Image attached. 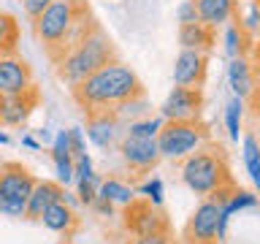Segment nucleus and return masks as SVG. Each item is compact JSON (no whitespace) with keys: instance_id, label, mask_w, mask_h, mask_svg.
<instances>
[{"instance_id":"26","label":"nucleus","mask_w":260,"mask_h":244,"mask_svg":"<svg viewBox=\"0 0 260 244\" xmlns=\"http://www.w3.org/2000/svg\"><path fill=\"white\" fill-rule=\"evenodd\" d=\"M255 206H257V195L252 190H233L228 195V201L222 203V209L228 215H236V211H241V209H255Z\"/></svg>"},{"instance_id":"35","label":"nucleus","mask_w":260,"mask_h":244,"mask_svg":"<svg viewBox=\"0 0 260 244\" xmlns=\"http://www.w3.org/2000/svg\"><path fill=\"white\" fill-rule=\"evenodd\" d=\"M239 27L247 33V36H252V33L257 30V6H255V3H249L247 14H244V19H239Z\"/></svg>"},{"instance_id":"30","label":"nucleus","mask_w":260,"mask_h":244,"mask_svg":"<svg viewBox=\"0 0 260 244\" xmlns=\"http://www.w3.org/2000/svg\"><path fill=\"white\" fill-rule=\"evenodd\" d=\"M54 163V171H57V185L68 187L73 185V158L68 160H52Z\"/></svg>"},{"instance_id":"33","label":"nucleus","mask_w":260,"mask_h":244,"mask_svg":"<svg viewBox=\"0 0 260 244\" xmlns=\"http://www.w3.org/2000/svg\"><path fill=\"white\" fill-rule=\"evenodd\" d=\"M176 22H179V24H192V22H198V11H195L192 0H184V3L176 8Z\"/></svg>"},{"instance_id":"32","label":"nucleus","mask_w":260,"mask_h":244,"mask_svg":"<svg viewBox=\"0 0 260 244\" xmlns=\"http://www.w3.org/2000/svg\"><path fill=\"white\" fill-rule=\"evenodd\" d=\"M68 138H71V155H73V158H79V155L87 152L84 130H81V128H71V130H68Z\"/></svg>"},{"instance_id":"15","label":"nucleus","mask_w":260,"mask_h":244,"mask_svg":"<svg viewBox=\"0 0 260 244\" xmlns=\"http://www.w3.org/2000/svg\"><path fill=\"white\" fill-rule=\"evenodd\" d=\"M62 193H65V187L52 182V179H36V185H32V190L27 195V203H24V220L38 223L44 209H49L57 201H62Z\"/></svg>"},{"instance_id":"31","label":"nucleus","mask_w":260,"mask_h":244,"mask_svg":"<svg viewBox=\"0 0 260 244\" xmlns=\"http://www.w3.org/2000/svg\"><path fill=\"white\" fill-rule=\"evenodd\" d=\"M127 244H176L174 236L168 231H160V233H146V236H136V239H130Z\"/></svg>"},{"instance_id":"2","label":"nucleus","mask_w":260,"mask_h":244,"mask_svg":"<svg viewBox=\"0 0 260 244\" xmlns=\"http://www.w3.org/2000/svg\"><path fill=\"white\" fill-rule=\"evenodd\" d=\"M111 60H117V49H114L111 38L103 33V27L98 24L87 38H81L54 65H57V76L68 87H76L81 79H87L92 71H98L101 65L111 63Z\"/></svg>"},{"instance_id":"7","label":"nucleus","mask_w":260,"mask_h":244,"mask_svg":"<svg viewBox=\"0 0 260 244\" xmlns=\"http://www.w3.org/2000/svg\"><path fill=\"white\" fill-rule=\"evenodd\" d=\"M222 201L217 195H206L195 206L192 217L184 225V239L182 244H217V217Z\"/></svg>"},{"instance_id":"9","label":"nucleus","mask_w":260,"mask_h":244,"mask_svg":"<svg viewBox=\"0 0 260 244\" xmlns=\"http://www.w3.org/2000/svg\"><path fill=\"white\" fill-rule=\"evenodd\" d=\"M119 155L125 160V166L136 174H146L160 163V152H157V141L154 138H141V136H130L125 133L117 141Z\"/></svg>"},{"instance_id":"17","label":"nucleus","mask_w":260,"mask_h":244,"mask_svg":"<svg viewBox=\"0 0 260 244\" xmlns=\"http://www.w3.org/2000/svg\"><path fill=\"white\" fill-rule=\"evenodd\" d=\"M228 84H231L233 95L241 98V101L255 98V71H252L249 57H231V63H228Z\"/></svg>"},{"instance_id":"11","label":"nucleus","mask_w":260,"mask_h":244,"mask_svg":"<svg viewBox=\"0 0 260 244\" xmlns=\"http://www.w3.org/2000/svg\"><path fill=\"white\" fill-rule=\"evenodd\" d=\"M209 73V54L195 52V49H182L174 60V87H190L201 89Z\"/></svg>"},{"instance_id":"25","label":"nucleus","mask_w":260,"mask_h":244,"mask_svg":"<svg viewBox=\"0 0 260 244\" xmlns=\"http://www.w3.org/2000/svg\"><path fill=\"white\" fill-rule=\"evenodd\" d=\"M162 117H144V119H133L125 125V133L130 136H141V138H157L160 128H162Z\"/></svg>"},{"instance_id":"19","label":"nucleus","mask_w":260,"mask_h":244,"mask_svg":"<svg viewBox=\"0 0 260 244\" xmlns=\"http://www.w3.org/2000/svg\"><path fill=\"white\" fill-rule=\"evenodd\" d=\"M179 46L182 49H195V52H211L214 49V30L206 27L203 22L192 24H179Z\"/></svg>"},{"instance_id":"20","label":"nucleus","mask_w":260,"mask_h":244,"mask_svg":"<svg viewBox=\"0 0 260 244\" xmlns=\"http://www.w3.org/2000/svg\"><path fill=\"white\" fill-rule=\"evenodd\" d=\"M98 198L109 201L114 206H127V203L136 198V187H130L127 182H122L117 176L101 179V185H98Z\"/></svg>"},{"instance_id":"27","label":"nucleus","mask_w":260,"mask_h":244,"mask_svg":"<svg viewBox=\"0 0 260 244\" xmlns=\"http://www.w3.org/2000/svg\"><path fill=\"white\" fill-rule=\"evenodd\" d=\"M73 182H101V176L95 174V166H92V158L84 152L79 155V158H73Z\"/></svg>"},{"instance_id":"6","label":"nucleus","mask_w":260,"mask_h":244,"mask_svg":"<svg viewBox=\"0 0 260 244\" xmlns=\"http://www.w3.org/2000/svg\"><path fill=\"white\" fill-rule=\"evenodd\" d=\"M36 185V176L22 163H3L0 166V215L24 220V203Z\"/></svg>"},{"instance_id":"1","label":"nucleus","mask_w":260,"mask_h":244,"mask_svg":"<svg viewBox=\"0 0 260 244\" xmlns=\"http://www.w3.org/2000/svg\"><path fill=\"white\" fill-rule=\"evenodd\" d=\"M71 93L84 114L114 111L119 103L144 95V81L130 65H125L122 60H111L92 71L87 79H81L76 87H71Z\"/></svg>"},{"instance_id":"10","label":"nucleus","mask_w":260,"mask_h":244,"mask_svg":"<svg viewBox=\"0 0 260 244\" xmlns=\"http://www.w3.org/2000/svg\"><path fill=\"white\" fill-rule=\"evenodd\" d=\"M203 109V93L190 87H174L168 98L160 106V117L166 122H179V119H198Z\"/></svg>"},{"instance_id":"8","label":"nucleus","mask_w":260,"mask_h":244,"mask_svg":"<svg viewBox=\"0 0 260 244\" xmlns=\"http://www.w3.org/2000/svg\"><path fill=\"white\" fill-rule=\"evenodd\" d=\"M125 209V228L133 236H146V233H160V231H168V220L166 215H162L160 206H154V203H149L146 198H133L127 203Z\"/></svg>"},{"instance_id":"41","label":"nucleus","mask_w":260,"mask_h":244,"mask_svg":"<svg viewBox=\"0 0 260 244\" xmlns=\"http://www.w3.org/2000/svg\"><path fill=\"white\" fill-rule=\"evenodd\" d=\"M62 244H73V241H62Z\"/></svg>"},{"instance_id":"24","label":"nucleus","mask_w":260,"mask_h":244,"mask_svg":"<svg viewBox=\"0 0 260 244\" xmlns=\"http://www.w3.org/2000/svg\"><path fill=\"white\" fill-rule=\"evenodd\" d=\"M241 125H244V101L233 95L231 101H228V106H225V128H228L231 141H239Z\"/></svg>"},{"instance_id":"14","label":"nucleus","mask_w":260,"mask_h":244,"mask_svg":"<svg viewBox=\"0 0 260 244\" xmlns=\"http://www.w3.org/2000/svg\"><path fill=\"white\" fill-rule=\"evenodd\" d=\"M122 122L114 111H87V138L98 149H111L119 141Z\"/></svg>"},{"instance_id":"39","label":"nucleus","mask_w":260,"mask_h":244,"mask_svg":"<svg viewBox=\"0 0 260 244\" xmlns=\"http://www.w3.org/2000/svg\"><path fill=\"white\" fill-rule=\"evenodd\" d=\"M36 133H38V144H52V130L49 128H41Z\"/></svg>"},{"instance_id":"18","label":"nucleus","mask_w":260,"mask_h":244,"mask_svg":"<svg viewBox=\"0 0 260 244\" xmlns=\"http://www.w3.org/2000/svg\"><path fill=\"white\" fill-rule=\"evenodd\" d=\"M38 223H44V228H49L52 233L71 236L73 231H76V225H79V217H76V211H73L68 203L57 201L49 209H44V215H41Z\"/></svg>"},{"instance_id":"3","label":"nucleus","mask_w":260,"mask_h":244,"mask_svg":"<svg viewBox=\"0 0 260 244\" xmlns=\"http://www.w3.org/2000/svg\"><path fill=\"white\" fill-rule=\"evenodd\" d=\"M182 182L187 190H192L201 198H206V195H211L225 185H233L225 152L219 146L203 144L201 149H195L192 155L182 158Z\"/></svg>"},{"instance_id":"40","label":"nucleus","mask_w":260,"mask_h":244,"mask_svg":"<svg viewBox=\"0 0 260 244\" xmlns=\"http://www.w3.org/2000/svg\"><path fill=\"white\" fill-rule=\"evenodd\" d=\"M0 144H3V146H8V144H11V136H8L6 130H0Z\"/></svg>"},{"instance_id":"38","label":"nucleus","mask_w":260,"mask_h":244,"mask_svg":"<svg viewBox=\"0 0 260 244\" xmlns=\"http://www.w3.org/2000/svg\"><path fill=\"white\" fill-rule=\"evenodd\" d=\"M22 146H27L30 152H38V149H41L38 138H32V136H22Z\"/></svg>"},{"instance_id":"4","label":"nucleus","mask_w":260,"mask_h":244,"mask_svg":"<svg viewBox=\"0 0 260 244\" xmlns=\"http://www.w3.org/2000/svg\"><path fill=\"white\" fill-rule=\"evenodd\" d=\"M81 6H84V0H52V3L32 19V30H36L38 41L44 44L49 60H52L54 52L60 49L65 33L71 30V24L76 19Z\"/></svg>"},{"instance_id":"13","label":"nucleus","mask_w":260,"mask_h":244,"mask_svg":"<svg viewBox=\"0 0 260 244\" xmlns=\"http://www.w3.org/2000/svg\"><path fill=\"white\" fill-rule=\"evenodd\" d=\"M38 101H41L38 87H32L22 95H3L0 98V125H6V128L24 125L30 119V114L36 111Z\"/></svg>"},{"instance_id":"12","label":"nucleus","mask_w":260,"mask_h":244,"mask_svg":"<svg viewBox=\"0 0 260 244\" xmlns=\"http://www.w3.org/2000/svg\"><path fill=\"white\" fill-rule=\"evenodd\" d=\"M32 87H36L32 68L22 57L16 54L0 57V95H22Z\"/></svg>"},{"instance_id":"21","label":"nucleus","mask_w":260,"mask_h":244,"mask_svg":"<svg viewBox=\"0 0 260 244\" xmlns=\"http://www.w3.org/2000/svg\"><path fill=\"white\" fill-rule=\"evenodd\" d=\"M19 49V22L14 14L0 11V57L16 54Z\"/></svg>"},{"instance_id":"5","label":"nucleus","mask_w":260,"mask_h":244,"mask_svg":"<svg viewBox=\"0 0 260 244\" xmlns=\"http://www.w3.org/2000/svg\"><path fill=\"white\" fill-rule=\"evenodd\" d=\"M206 128L198 119H179V122H162L160 133H157V152L166 160H182L187 155H192L195 149H201L206 144Z\"/></svg>"},{"instance_id":"22","label":"nucleus","mask_w":260,"mask_h":244,"mask_svg":"<svg viewBox=\"0 0 260 244\" xmlns=\"http://www.w3.org/2000/svg\"><path fill=\"white\" fill-rule=\"evenodd\" d=\"M225 54L228 57H247L249 54V49H252V36H247L239 24L231 22V24H225Z\"/></svg>"},{"instance_id":"37","label":"nucleus","mask_w":260,"mask_h":244,"mask_svg":"<svg viewBox=\"0 0 260 244\" xmlns=\"http://www.w3.org/2000/svg\"><path fill=\"white\" fill-rule=\"evenodd\" d=\"M89 206H92L95 211H101V215H114V203H109V201H103V198H95L92 203H89Z\"/></svg>"},{"instance_id":"42","label":"nucleus","mask_w":260,"mask_h":244,"mask_svg":"<svg viewBox=\"0 0 260 244\" xmlns=\"http://www.w3.org/2000/svg\"><path fill=\"white\" fill-rule=\"evenodd\" d=\"M0 11H3V8H0Z\"/></svg>"},{"instance_id":"16","label":"nucleus","mask_w":260,"mask_h":244,"mask_svg":"<svg viewBox=\"0 0 260 244\" xmlns=\"http://www.w3.org/2000/svg\"><path fill=\"white\" fill-rule=\"evenodd\" d=\"M192 6L198 11V22H203L211 30L225 27L239 16V3L236 0H192Z\"/></svg>"},{"instance_id":"29","label":"nucleus","mask_w":260,"mask_h":244,"mask_svg":"<svg viewBox=\"0 0 260 244\" xmlns=\"http://www.w3.org/2000/svg\"><path fill=\"white\" fill-rule=\"evenodd\" d=\"M136 193H141L149 203H154V206H162V182L160 179H149V182L141 185Z\"/></svg>"},{"instance_id":"23","label":"nucleus","mask_w":260,"mask_h":244,"mask_svg":"<svg viewBox=\"0 0 260 244\" xmlns=\"http://www.w3.org/2000/svg\"><path fill=\"white\" fill-rule=\"evenodd\" d=\"M241 158H244V166H247L252 185H260V144H257L255 133H247L241 138Z\"/></svg>"},{"instance_id":"28","label":"nucleus","mask_w":260,"mask_h":244,"mask_svg":"<svg viewBox=\"0 0 260 244\" xmlns=\"http://www.w3.org/2000/svg\"><path fill=\"white\" fill-rule=\"evenodd\" d=\"M68 158H73L71 138H68V130H60V133L52 136V160H68Z\"/></svg>"},{"instance_id":"36","label":"nucleus","mask_w":260,"mask_h":244,"mask_svg":"<svg viewBox=\"0 0 260 244\" xmlns=\"http://www.w3.org/2000/svg\"><path fill=\"white\" fill-rule=\"evenodd\" d=\"M49 3H52V0H22V8H24V14H27V19L32 22Z\"/></svg>"},{"instance_id":"34","label":"nucleus","mask_w":260,"mask_h":244,"mask_svg":"<svg viewBox=\"0 0 260 244\" xmlns=\"http://www.w3.org/2000/svg\"><path fill=\"white\" fill-rule=\"evenodd\" d=\"M101 185V182H98ZM98 185L95 182H79L76 187H79V203H84V206H89V203H92L95 198H98Z\"/></svg>"}]
</instances>
